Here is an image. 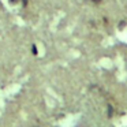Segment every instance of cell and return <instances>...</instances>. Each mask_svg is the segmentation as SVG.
I'll use <instances>...</instances> for the list:
<instances>
[{
    "label": "cell",
    "mask_w": 127,
    "mask_h": 127,
    "mask_svg": "<svg viewBox=\"0 0 127 127\" xmlns=\"http://www.w3.org/2000/svg\"><path fill=\"white\" fill-rule=\"evenodd\" d=\"M19 1L22 3V6H23V7H25L26 4H28V0H10V3H19Z\"/></svg>",
    "instance_id": "1"
},
{
    "label": "cell",
    "mask_w": 127,
    "mask_h": 127,
    "mask_svg": "<svg viewBox=\"0 0 127 127\" xmlns=\"http://www.w3.org/2000/svg\"><path fill=\"white\" fill-rule=\"evenodd\" d=\"M32 49H33V55H37V47H36V45H33Z\"/></svg>",
    "instance_id": "2"
},
{
    "label": "cell",
    "mask_w": 127,
    "mask_h": 127,
    "mask_svg": "<svg viewBox=\"0 0 127 127\" xmlns=\"http://www.w3.org/2000/svg\"><path fill=\"white\" fill-rule=\"evenodd\" d=\"M94 3H100V1H101V0H93Z\"/></svg>",
    "instance_id": "3"
}]
</instances>
